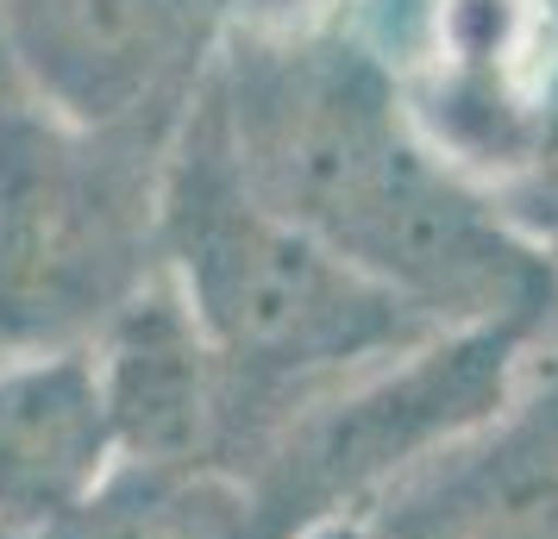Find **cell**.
<instances>
[{
	"instance_id": "6",
	"label": "cell",
	"mask_w": 558,
	"mask_h": 539,
	"mask_svg": "<svg viewBox=\"0 0 558 539\" xmlns=\"http://www.w3.org/2000/svg\"><path fill=\"white\" fill-rule=\"evenodd\" d=\"M357 520L371 539H558V339L502 414Z\"/></svg>"
},
{
	"instance_id": "10",
	"label": "cell",
	"mask_w": 558,
	"mask_h": 539,
	"mask_svg": "<svg viewBox=\"0 0 558 539\" xmlns=\"http://www.w3.org/2000/svg\"><path fill=\"white\" fill-rule=\"evenodd\" d=\"M0 539H7V534H0Z\"/></svg>"
},
{
	"instance_id": "9",
	"label": "cell",
	"mask_w": 558,
	"mask_h": 539,
	"mask_svg": "<svg viewBox=\"0 0 558 539\" xmlns=\"http://www.w3.org/2000/svg\"><path fill=\"white\" fill-rule=\"evenodd\" d=\"M38 539H270L252 489L227 464H132Z\"/></svg>"
},
{
	"instance_id": "5",
	"label": "cell",
	"mask_w": 558,
	"mask_h": 539,
	"mask_svg": "<svg viewBox=\"0 0 558 539\" xmlns=\"http://www.w3.org/2000/svg\"><path fill=\"white\" fill-rule=\"evenodd\" d=\"M95 364H101L107 414L120 433V458L227 464V470L252 458L257 433H264L252 389L214 352L195 308L182 302V289L163 270L95 339Z\"/></svg>"
},
{
	"instance_id": "1",
	"label": "cell",
	"mask_w": 558,
	"mask_h": 539,
	"mask_svg": "<svg viewBox=\"0 0 558 539\" xmlns=\"http://www.w3.org/2000/svg\"><path fill=\"white\" fill-rule=\"evenodd\" d=\"M239 182L446 327L558 320V257L439 151L402 70L345 32L239 51L202 88Z\"/></svg>"
},
{
	"instance_id": "7",
	"label": "cell",
	"mask_w": 558,
	"mask_h": 539,
	"mask_svg": "<svg viewBox=\"0 0 558 539\" xmlns=\"http://www.w3.org/2000/svg\"><path fill=\"white\" fill-rule=\"evenodd\" d=\"M13 45L51 113L76 126L177 120L202 45L195 0H13Z\"/></svg>"
},
{
	"instance_id": "3",
	"label": "cell",
	"mask_w": 558,
	"mask_h": 539,
	"mask_svg": "<svg viewBox=\"0 0 558 539\" xmlns=\"http://www.w3.org/2000/svg\"><path fill=\"white\" fill-rule=\"evenodd\" d=\"M189 113L76 126L0 113V345L76 352L163 270V182Z\"/></svg>"
},
{
	"instance_id": "4",
	"label": "cell",
	"mask_w": 558,
	"mask_h": 539,
	"mask_svg": "<svg viewBox=\"0 0 558 539\" xmlns=\"http://www.w3.org/2000/svg\"><path fill=\"white\" fill-rule=\"evenodd\" d=\"M439 151L496 201L527 176L558 113L553 20L539 0H433L421 63L402 76Z\"/></svg>"
},
{
	"instance_id": "8",
	"label": "cell",
	"mask_w": 558,
	"mask_h": 539,
	"mask_svg": "<svg viewBox=\"0 0 558 539\" xmlns=\"http://www.w3.org/2000/svg\"><path fill=\"white\" fill-rule=\"evenodd\" d=\"M120 470L95 345L0 370V534L38 539Z\"/></svg>"
},
{
	"instance_id": "2",
	"label": "cell",
	"mask_w": 558,
	"mask_h": 539,
	"mask_svg": "<svg viewBox=\"0 0 558 539\" xmlns=\"http://www.w3.org/2000/svg\"><path fill=\"white\" fill-rule=\"evenodd\" d=\"M163 277L182 289L214 352L252 389L264 420L257 452L314 395L357 383L446 333L257 201L232 170L207 95H195L170 151Z\"/></svg>"
}]
</instances>
